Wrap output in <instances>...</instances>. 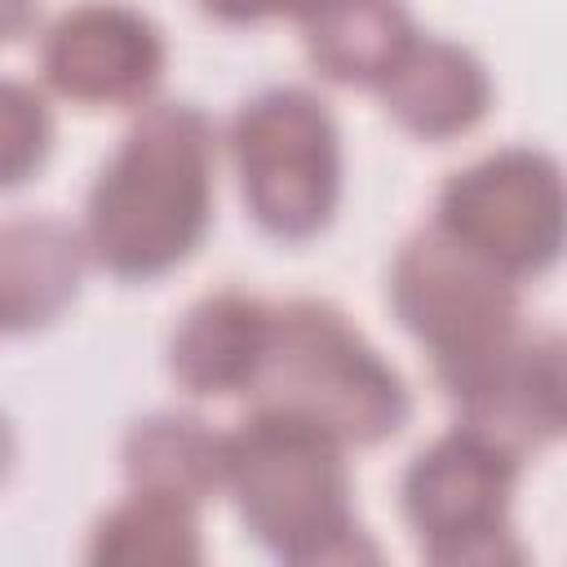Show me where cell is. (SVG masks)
Returning <instances> with one entry per match:
<instances>
[{"label": "cell", "mask_w": 567, "mask_h": 567, "mask_svg": "<svg viewBox=\"0 0 567 567\" xmlns=\"http://www.w3.org/2000/svg\"><path fill=\"white\" fill-rule=\"evenodd\" d=\"M213 120L195 102H146L89 186V261L128 284L177 270L213 226Z\"/></svg>", "instance_id": "6da1fadb"}, {"label": "cell", "mask_w": 567, "mask_h": 567, "mask_svg": "<svg viewBox=\"0 0 567 567\" xmlns=\"http://www.w3.org/2000/svg\"><path fill=\"white\" fill-rule=\"evenodd\" d=\"M221 443V492L235 496L248 536L266 554L297 567L377 558L354 514V478L341 439L315 421L252 403Z\"/></svg>", "instance_id": "7a4b0ae2"}, {"label": "cell", "mask_w": 567, "mask_h": 567, "mask_svg": "<svg viewBox=\"0 0 567 567\" xmlns=\"http://www.w3.org/2000/svg\"><path fill=\"white\" fill-rule=\"evenodd\" d=\"M248 394L261 408L315 421L346 447L385 443L412 416V390L399 368L319 297L275 306L266 363Z\"/></svg>", "instance_id": "3957f363"}, {"label": "cell", "mask_w": 567, "mask_h": 567, "mask_svg": "<svg viewBox=\"0 0 567 567\" xmlns=\"http://www.w3.org/2000/svg\"><path fill=\"white\" fill-rule=\"evenodd\" d=\"M248 217L288 244L315 239L341 204V128L328 102L301 84H275L239 102L226 128Z\"/></svg>", "instance_id": "277c9868"}, {"label": "cell", "mask_w": 567, "mask_h": 567, "mask_svg": "<svg viewBox=\"0 0 567 567\" xmlns=\"http://www.w3.org/2000/svg\"><path fill=\"white\" fill-rule=\"evenodd\" d=\"M523 456L496 439L452 425L425 443L399 483L403 518L416 549L443 567H501L523 563L514 540V492Z\"/></svg>", "instance_id": "5b68a950"}, {"label": "cell", "mask_w": 567, "mask_h": 567, "mask_svg": "<svg viewBox=\"0 0 567 567\" xmlns=\"http://www.w3.org/2000/svg\"><path fill=\"white\" fill-rule=\"evenodd\" d=\"M385 297L394 319L425 346L439 385L456 381L523 332L518 284L461 248L434 221L399 244Z\"/></svg>", "instance_id": "8992f818"}, {"label": "cell", "mask_w": 567, "mask_h": 567, "mask_svg": "<svg viewBox=\"0 0 567 567\" xmlns=\"http://www.w3.org/2000/svg\"><path fill=\"white\" fill-rule=\"evenodd\" d=\"M563 168L540 146H501L439 186L434 226L505 279L545 275L563 252Z\"/></svg>", "instance_id": "52a82bcc"}, {"label": "cell", "mask_w": 567, "mask_h": 567, "mask_svg": "<svg viewBox=\"0 0 567 567\" xmlns=\"http://www.w3.org/2000/svg\"><path fill=\"white\" fill-rule=\"evenodd\" d=\"M164 66V31L124 0L71 4L40 35L44 84L80 106H142L159 89Z\"/></svg>", "instance_id": "ba28073f"}, {"label": "cell", "mask_w": 567, "mask_h": 567, "mask_svg": "<svg viewBox=\"0 0 567 567\" xmlns=\"http://www.w3.org/2000/svg\"><path fill=\"white\" fill-rule=\"evenodd\" d=\"M456 421L496 439L514 456H536L567 425V368L554 332H518L496 354L443 385Z\"/></svg>", "instance_id": "9c48e42d"}, {"label": "cell", "mask_w": 567, "mask_h": 567, "mask_svg": "<svg viewBox=\"0 0 567 567\" xmlns=\"http://www.w3.org/2000/svg\"><path fill=\"white\" fill-rule=\"evenodd\" d=\"M385 115L421 142L470 133L492 106V75L483 58L456 40L416 31L399 62L377 84Z\"/></svg>", "instance_id": "30bf717a"}, {"label": "cell", "mask_w": 567, "mask_h": 567, "mask_svg": "<svg viewBox=\"0 0 567 567\" xmlns=\"http://www.w3.org/2000/svg\"><path fill=\"white\" fill-rule=\"evenodd\" d=\"M275 306L252 292L217 288L199 297L168 337V372L195 399H230L257 385Z\"/></svg>", "instance_id": "8fae6325"}, {"label": "cell", "mask_w": 567, "mask_h": 567, "mask_svg": "<svg viewBox=\"0 0 567 567\" xmlns=\"http://www.w3.org/2000/svg\"><path fill=\"white\" fill-rule=\"evenodd\" d=\"M84 266L80 226L49 213L0 221V332L49 328L80 297Z\"/></svg>", "instance_id": "7c38bea8"}, {"label": "cell", "mask_w": 567, "mask_h": 567, "mask_svg": "<svg viewBox=\"0 0 567 567\" xmlns=\"http://www.w3.org/2000/svg\"><path fill=\"white\" fill-rule=\"evenodd\" d=\"M297 22L315 71L350 89H377L416 35L403 0H310Z\"/></svg>", "instance_id": "4fadbf2b"}, {"label": "cell", "mask_w": 567, "mask_h": 567, "mask_svg": "<svg viewBox=\"0 0 567 567\" xmlns=\"http://www.w3.org/2000/svg\"><path fill=\"white\" fill-rule=\"evenodd\" d=\"M221 434L190 412H151L137 416L120 443V465L128 487L159 492L204 509L208 496L221 492Z\"/></svg>", "instance_id": "5bb4252c"}, {"label": "cell", "mask_w": 567, "mask_h": 567, "mask_svg": "<svg viewBox=\"0 0 567 567\" xmlns=\"http://www.w3.org/2000/svg\"><path fill=\"white\" fill-rule=\"evenodd\" d=\"M89 563H124V567H186L204 563L199 509L159 492H137L111 505L89 536Z\"/></svg>", "instance_id": "9a60e30c"}, {"label": "cell", "mask_w": 567, "mask_h": 567, "mask_svg": "<svg viewBox=\"0 0 567 567\" xmlns=\"http://www.w3.org/2000/svg\"><path fill=\"white\" fill-rule=\"evenodd\" d=\"M53 151V111L31 80L0 75V190L22 186Z\"/></svg>", "instance_id": "2e32d148"}, {"label": "cell", "mask_w": 567, "mask_h": 567, "mask_svg": "<svg viewBox=\"0 0 567 567\" xmlns=\"http://www.w3.org/2000/svg\"><path fill=\"white\" fill-rule=\"evenodd\" d=\"M310 0H199V9L226 27H257L270 18H297Z\"/></svg>", "instance_id": "e0dca14e"}, {"label": "cell", "mask_w": 567, "mask_h": 567, "mask_svg": "<svg viewBox=\"0 0 567 567\" xmlns=\"http://www.w3.org/2000/svg\"><path fill=\"white\" fill-rule=\"evenodd\" d=\"M35 9H40V0H0V44L18 40L35 22Z\"/></svg>", "instance_id": "ac0fdd59"}, {"label": "cell", "mask_w": 567, "mask_h": 567, "mask_svg": "<svg viewBox=\"0 0 567 567\" xmlns=\"http://www.w3.org/2000/svg\"><path fill=\"white\" fill-rule=\"evenodd\" d=\"M13 456H18V439H13L9 416L0 412V483H4V478H9V470H13Z\"/></svg>", "instance_id": "d6986e66"}]
</instances>
